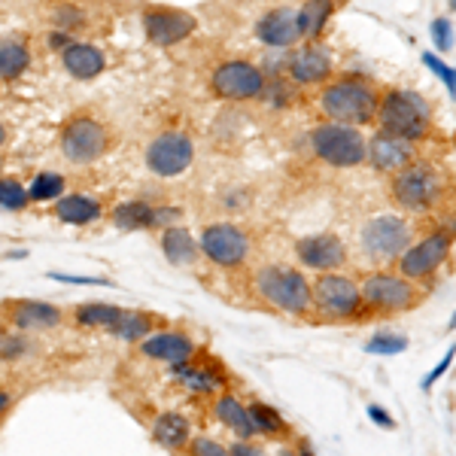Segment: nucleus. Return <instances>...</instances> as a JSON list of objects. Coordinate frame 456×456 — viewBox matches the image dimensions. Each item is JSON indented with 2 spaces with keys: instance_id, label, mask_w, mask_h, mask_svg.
<instances>
[{
  "instance_id": "9",
  "label": "nucleus",
  "mask_w": 456,
  "mask_h": 456,
  "mask_svg": "<svg viewBox=\"0 0 456 456\" xmlns=\"http://www.w3.org/2000/svg\"><path fill=\"white\" fill-rule=\"evenodd\" d=\"M110 131L92 116H73L61 128V152L73 165H92L107 152Z\"/></svg>"
},
{
  "instance_id": "6",
  "label": "nucleus",
  "mask_w": 456,
  "mask_h": 456,
  "mask_svg": "<svg viewBox=\"0 0 456 456\" xmlns=\"http://www.w3.org/2000/svg\"><path fill=\"white\" fill-rule=\"evenodd\" d=\"M311 298L314 307L326 320H353L362 314V296H359V283L347 274L338 271H326L311 283Z\"/></svg>"
},
{
  "instance_id": "8",
  "label": "nucleus",
  "mask_w": 456,
  "mask_h": 456,
  "mask_svg": "<svg viewBox=\"0 0 456 456\" xmlns=\"http://www.w3.org/2000/svg\"><path fill=\"white\" fill-rule=\"evenodd\" d=\"M359 240H362L365 256L380 259V262H393L411 247V240H414V228H411L408 219L395 216V213H384V216H374L365 223Z\"/></svg>"
},
{
  "instance_id": "24",
  "label": "nucleus",
  "mask_w": 456,
  "mask_h": 456,
  "mask_svg": "<svg viewBox=\"0 0 456 456\" xmlns=\"http://www.w3.org/2000/svg\"><path fill=\"white\" fill-rule=\"evenodd\" d=\"M152 438H156L161 447H167V451H183V447H189V441H192V429H189V420L183 414L165 411V414H159L156 423H152Z\"/></svg>"
},
{
  "instance_id": "35",
  "label": "nucleus",
  "mask_w": 456,
  "mask_h": 456,
  "mask_svg": "<svg viewBox=\"0 0 456 456\" xmlns=\"http://www.w3.org/2000/svg\"><path fill=\"white\" fill-rule=\"evenodd\" d=\"M28 350H31V344H28L25 332L4 335V341H0V359H4V362H16V359L28 356Z\"/></svg>"
},
{
  "instance_id": "28",
  "label": "nucleus",
  "mask_w": 456,
  "mask_h": 456,
  "mask_svg": "<svg viewBox=\"0 0 456 456\" xmlns=\"http://www.w3.org/2000/svg\"><path fill=\"white\" fill-rule=\"evenodd\" d=\"M159 316L156 314H146V311H122L119 322H116L113 329H110V335H116L119 341H143L146 335H152V329H156Z\"/></svg>"
},
{
  "instance_id": "48",
  "label": "nucleus",
  "mask_w": 456,
  "mask_h": 456,
  "mask_svg": "<svg viewBox=\"0 0 456 456\" xmlns=\"http://www.w3.org/2000/svg\"><path fill=\"white\" fill-rule=\"evenodd\" d=\"M301 456H314V451H307V447H301Z\"/></svg>"
},
{
  "instance_id": "31",
  "label": "nucleus",
  "mask_w": 456,
  "mask_h": 456,
  "mask_svg": "<svg viewBox=\"0 0 456 456\" xmlns=\"http://www.w3.org/2000/svg\"><path fill=\"white\" fill-rule=\"evenodd\" d=\"M249 414V423H253L256 436H268V438H283L289 436V423L283 420L281 414H277L271 404H262V402H253L247 408Z\"/></svg>"
},
{
  "instance_id": "37",
  "label": "nucleus",
  "mask_w": 456,
  "mask_h": 456,
  "mask_svg": "<svg viewBox=\"0 0 456 456\" xmlns=\"http://www.w3.org/2000/svg\"><path fill=\"white\" fill-rule=\"evenodd\" d=\"M189 451H192V456H228V447L219 444V441L213 438H192L189 441Z\"/></svg>"
},
{
  "instance_id": "45",
  "label": "nucleus",
  "mask_w": 456,
  "mask_h": 456,
  "mask_svg": "<svg viewBox=\"0 0 456 456\" xmlns=\"http://www.w3.org/2000/svg\"><path fill=\"white\" fill-rule=\"evenodd\" d=\"M10 402H12V395L6 393V389H0V414H4V411L10 408Z\"/></svg>"
},
{
  "instance_id": "33",
  "label": "nucleus",
  "mask_w": 456,
  "mask_h": 456,
  "mask_svg": "<svg viewBox=\"0 0 456 456\" xmlns=\"http://www.w3.org/2000/svg\"><path fill=\"white\" fill-rule=\"evenodd\" d=\"M64 192V176L61 174H37L28 189L31 201H55Z\"/></svg>"
},
{
  "instance_id": "34",
  "label": "nucleus",
  "mask_w": 456,
  "mask_h": 456,
  "mask_svg": "<svg viewBox=\"0 0 456 456\" xmlns=\"http://www.w3.org/2000/svg\"><path fill=\"white\" fill-rule=\"evenodd\" d=\"M28 204H31L28 189L21 186L19 180H12V176H0V208L19 213V210H25Z\"/></svg>"
},
{
  "instance_id": "13",
  "label": "nucleus",
  "mask_w": 456,
  "mask_h": 456,
  "mask_svg": "<svg viewBox=\"0 0 456 456\" xmlns=\"http://www.w3.org/2000/svg\"><path fill=\"white\" fill-rule=\"evenodd\" d=\"M213 92L225 101H249L265 92V77L249 61H225L213 70Z\"/></svg>"
},
{
  "instance_id": "36",
  "label": "nucleus",
  "mask_w": 456,
  "mask_h": 456,
  "mask_svg": "<svg viewBox=\"0 0 456 456\" xmlns=\"http://www.w3.org/2000/svg\"><path fill=\"white\" fill-rule=\"evenodd\" d=\"M408 347V338L402 335H374L369 341V353H378V356H393V353H402Z\"/></svg>"
},
{
  "instance_id": "21",
  "label": "nucleus",
  "mask_w": 456,
  "mask_h": 456,
  "mask_svg": "<svg viewBox=\"0 0 456 456\" xmlns=\"http://www.w3.org/2000/svg\"><path fill=\"white\" fill-rule=\"evenodd\" d=\"M256 34H259V40L268 43V46H281V49L292 46L296 40H301L296 10L283 6V10L268 12V16H265L259 25H256Z\"/></svg>"
},
{
  "instance_id": "25",
  "label": "nucleus",
  "mask_w": 456,
  "mask_h": 456,
  "mask_svg": "<svg viewBox=\"0 0 456 456\" xmlns=\"http://www.w3.org/2000/svg\"><path fill=\"white\" fill-rule=\"evenodd\" d=\"M174 378L180 380V384L186 387L189 393H195V395H210V393H216V389H223L228 374L210 371L208 365H189V362H180V365H174Z\"/></svg>"
},
{
  "instance_id": "18",
  "label": "nucleus",
  "mask_w": 456,
  "mask_h": 456,
  "mask_svg": "<svg viewBox=\"0 0 456 456\" xmlns=\"http://www.w3.org/2000/svg\"><path fill=\"white\" fill-rule=\"evenodd\" d=\"M180 216V210L171 208H156L146 201H125L113 210V225L122 232H143V228H167L176 225L174 219Z\"/></svg>"
},
{
  "instance_id": "14",
  "label": "nucleus",
  "mask_w": 456,
  "mask_h": 456,
  "mask_svg": "<svg viewBox=\"0 0 456 456\" xmlns=\"http://www.w3.org/2000/svg\"><path fill=\"white\" fill-rule=\"evenodd\" d=\"M195 16L186 10H174V6H150L143 12V31L146 40L156 46H174V43L186 40L195 31Z\"/></svg>"
},
{
  "instance_id": "46",
  "label": "nucleus",
  "mask_w": 456,
  "mask_h": 456,
  "mask_svg": "<svg viewBox=\"0 0 456 456\" xmlns=\"http://www.w3.org/2000/svg\"><path fill=\"white\" fill-rule=\"evenodd\" d=\"M4 143H6V125L0 122V146H4Z\"/></svg>"
},
{
  "instance_id": "42",
  "label": "nucleus",
  "mask_w": 456,
  "mask_h": 456,
  "mask_svg": "<svg viewBox=\"0 0 456 456\" xmlns=\"http://www.w3.org/2000/svg\"><path fill=\"white\" fill-rule=\"evenodd\" d=\"M451 362H453V350H447V356L441 359V362L436 365V371H432L429 378L423 380V389H432V387H436V380H441V378H444V374H447V369H451Z\"/></svg>"
},
{
  "instance_id": "4",
  "label": "nucleus",
  "mask_w": 456,
  "mask_h": 456,
  "mask_svg": "<svg viewBox=\"0 0 456 456\" xmlns=\"http://www.w3.org/2000/svg\"><path fill=\"white\" fill-rule=\"evenodd\" d=\"M441 189H444V176L426 161H414V165L402 167L389 183V195L402 210L426 213L438 204Z\"/></svg>"
},
{
  "instance_id": "27",
  "label": "nucleus",
  "mask_w": 456,
  "mask_h": 456,
  "mask_svg": "<svg viewBox=\"0 0 456 456\" xmlns=\"http://www.w3.org/2000/svg\"><path fill=\"white\" fill-rule=\"evenodd\" d=\"M101 201L88 195H68V198H58L55 204V216L68 225H88V223H98L101 219Z\"/></svg>"
},
{
  "instance_id": "26",
  "label": "nucleus",
  "mask_w": 456,
  "mask_h": 456,
  "mask_svg": "<svg viewBox=\"0 0 456 456\" xmlns=\"http://www.w3.org/2000/svg\"><path fill=\"white\" fill-rule=\"evenodd\" d=\"M161 253L171 265H192L198 259V240L183 225H167L161 234Z\"/></svg>"
},
{
  "instance_id": "16",
  "label": "nucleus",
  "mask_w": 456,
  "mask_h": 456,
  "mask_svg": "<svg viewBox=\"0 0 456 456\" xmlns=\"http://www.w3.org/2000/svg\"><path fill=\"white\" fill-rule=\"evenodd\" d=\"M4 316L16 332H49V329L61 326V307L49 305V301H34V298H16L6 301Z\"/></svg>"
},
{
  "instance_id": "2",
  "label": "nucleus",
  "mask_w": 456,
  "mask_h": 456,
  "mask_svg": "<svg viewBox=\"0 0 456 456\" xmlns=\"http://www.w3.org/2000/svg\"><path fill=\"white\" fill-rule=\"evenodd\" d=\"M374 119L380 125V134H393L417 143L432 131V107L417 92H387L378 101Z\"/></svg>"
},
{
  "instance_id": "39",
  "label": "nucleus",
  "mask_w": 456,
  "mask_h": 456,
  "mask_svg": "<svg viewBox=\"0 0 456 456\" xmlns=\"http://www.w3.org/2000/svg\"><path fill=\"white\" fill-rule=\"evenodd\" d=\"M451 21L447 19H436L432 21V37H436V46L438 49H444V53H451L453 49V37H451Z\"/></svg>"
},
{
  "instance_id": "40",
  "label": "nucleus",
  "mask_w": 456,
  "mask_h": 456,
  "mask_svg": "<svg viewBox=\"0 0 456 456\" xmlns=\"http://www.w3.org/2000/svg\"><path fill=\"white\" fill-rule=\"evenodd\" d=\"M49 277L61 283H79V286H113V281H107V277H73V274H49Z\"/></svg>"
},
{
  "instance_id": "30",
  "label": "nucleus",
  "mask_w": 456,
  "mask_h": 456,
  "mask_svg": "<svg viewBox=\"0 0 456 456\" xmlns=\"http://www.w3.org/2000/svg\"><path fill=\"white\" fill-rule=\"evenodd\" d=\"M332 10H335L332 0H307V4L296 12L298 34L305 37V40H316V37L322 34V28H326L329 16H332Z\"/></svg>"
},
{
  "instance_id": "23",
  "label": "nucleus",
  "mask_w": 456,
  "mask_h": 456,
  "mask_svg": "<svg viewBox=\"0 0 456 456\" xmlns=\"http://www.w3.org/2000/svg\"><path fill=\"white\" fill-rule=\"evenodd\" d=\"M213 414H216V420L225 426V429H232L234 436L240 441H249L256 436L253 423H249V414H247V404L238 399V395L232 393H223L213 404Z\"/></svg>"
},
{
  "instance_id": "29",
  "label": "nucleus",
  "mask_w": 456,
  "mask_h": 456,
  "mask_svg": "<svg viewBox=\"0 0 456 456\" xmlns=\"http://www.w3.org/2000/svg\"><path fill=\"white\" fill-rule=\"evenodd\" d=\"M122 316V307L116 305H104V301H88V305L77 307L73 311V320H77V326L83 329H104V332H110V329L119 322Z\"/></svg>"
},
{
  "instance_id": "19",
  "label": "nucleus",
  "mask_w": 456,
  "mask_h": 456,
  "mask_svg": "<svg viewBox=\"0 0 456 456\" xmlns=\"http://www.w3.org/2000/svg\"><path fill=\"white\" fill-rule=\"evenodd\" d=\"M141 353L146 359L180 365L195 356V341L183 332H156V335H146L141 341Z\"/></svg>"
},
{
  "instance_id": "20",
  "label": "nucleus",
  "mask_w": 456,
  "mask_h": 456,
  "mask_svg": "<svg viewBox=\"0 0 456 456\" xmlns=\"http://www.w3.org/2000/svg\"><path fill=\"white\" fill-rule=\"evenodd\" d=\"M289 73L301 86L322 83V79H329V73H332V58H329L326 49L307 43V46H301L298 53L289 58Z\"/></svg>"
},
{
  "instance_id": "43",
  "label": "nucleus",
  "mask_w": 456,
  "mask_h": 456,
  "mask_svg": "<svg viewBox=\"0 0 456 456\" xmlns=\"http://www.w3.org/2000/svg\"><path fill=\"white\" fill-rule=\"evenodd\" d=\"M369 417L374 423L380 426V429H395V420H393V414H389L387 408H380V404H369Z\"/></svg>"
},
{
  "instance_id": "5",
  "label": "nucleus",
  "mask_w": 456,
  "mask_h": 456,
  "mask_svg": "<svg viewBox=\"0 0 456 456\" xmlns=\"http://www.w3.org/2000/svg\"><path fill=\"white\" fill-rule=\"evenodd\" d=\"M359 296H362L365 307L380 311V314L414 311V307L423 301L420 286L404 281L402 274H393V271H374V274H369L362 283H359Z\"/></svg>"
},
{
  "instance_id": "38",
  "label": "nucleus",
  "mask_w": 456,
  "mask_h": 456,
  "mask_svg": "<svg viewBox=\"0 0 456 456\" xmlns=\"http://www.w3.org/2000/svg\"><path fill=\"white\" fill-rule=\"evenodd\" d=\"M423 61H426V68H429L432 73H438V77H441V79H444L447 92H451V94H453V92H456V77H453V70H451V68H447V64H441V61H438V58H436V55H432V53H426V55H423Z\"/></svg>"
},
{
  "instance_id": "11",
  "label": "nucleus",
  "mask_w": 456,
  "mask_h": 456,
  "mask_svg": "<svg viewBox=\"0 0 456 456\" xmlns=\"http://www.w3.org/2000/svg\"><path fill=\"white\" fill-rule=\"evenodd\" d=\"M198 249L216 268H238L249 256V238L232 223H213L201 232V247Z\"/></svg>"
},
{
  "instance_id": "7",
  "label": "nucleus",
  "mask_w": 456,
  "mask_h": 456,
  "mask_svg": "<svg viewBox=\"0 0 456 456\" xmlns=\"http://www.w3.org/2000/svg\"><path fill=\"white\" fill-rule=\"evenodd\" d=\"M311 141L316 156L332 167H356L365 161V137L353 125H316Z\"/></svg>"
},
{
  "instance_id": "22",
  "label": "nucleus",
  "mask_w": 456,
  "mask_h": 456,
  "mask_svg": "<svg viewBox=\"0 0 456 456\" xmlns=\"http://www.w3.org/2000/svg\"><path fill=\"white\" fill-rule=\"evenodd\" d=\"M61 61L64 70L77 79H94L107 68V55L98 46H92V43H70L61 53Z\"/></svg>"
},
{
  "instance_id": "44",
  "label": "nucleus",
  "mask_w": 456,
  "mask_h": 456,
  "mask_svg": "<svg viewBox=\"0 0 456 456\" xmlns=\"http://www.w3.org/2000/svg\"><path fill=\"white\" fill-rule=\"evenodd\" d=\"M49 46H53V49H61V53H64V49L70 46V40H68L64 34H49Z\"/></svg>"
},
{
  "instance_id": "12",
  "label": "nucleus",
  "mask_w": 456,
  "mask_h": 456,
  "mask_svg": "<svg viewBox=\"0 0 456 456\" xmlns=\"http://www.w3.org/2000/svg\"><path fill=\"white\" fill-rule=\"evenodd\" d=\"M195 159V146L183 131H165L146 150V167L156 176H176L183 174Z\"/></svg>"
},
{
  "instance_id": "47",
  "label": "nucleus",
  "mask_w": 456,
  "mask_h": 456,
  "mask_svg": "<svg viewBox=\"0 0 456 456\" xmlns=\"http://www.w3.org/2000/svg\"><path fill=\"white\" fill-rule=\"evenodd\" d=\"M4 335H6V320L0 316V341H4Z\"/></svg>"
},
{
  "instance_id": "41",
  "label": "nucleus",
  "mask_w": 456,
  "mask_h": 456,
  "mask_svg": "<svg viewBox=\"0 0 456 456\" xmlns=\"http://www.w3.org/2000/svg\"><path fill=\"white\" fill-rule=\"evenodd\" d=\"M228 456H268V453L259 444H253V441H234V444H228Z\"/></svg>"
},
{
  "instance_id": "17",
  "label": "nucleus",
  "mask_w": 456,
  "mask_h": 456,
  "mask_svg": "<svg viewBox=\"0 0 456 456\" xmlns=\"http://www.w3.org/2000/svg\"><path fill=\"white\" fill-rule=\"evenodd\" d=\"M365 159H369L378 171L399 174L402 167L417 161V146L393 134H374L371 143H365Z\"/></svg>"
},
{
  "instance_id": "3",
  "label": "nucleus",
  "mask_w": 456,
  "mask_h": 456,
  "mask_svg": "<svg viewBox=\"0 0 456 456\" xmlns=\"http://www.w3.org/2000/svg\"><path fill=\"white\" fill-rule=\"evenodd\" d=\"M256 292L268 305H274L277 311L289 316H305L314 307L307 277L296 268H286V265H268V268H262L256 274Z\"/></svg>"
},
{
  "instance_id": "15",
  "label": "nucleus",
  "mask_w": 456,
  "mask_h": 456,
  "mask_svg": "<svg viewBox=\"0 0 456 456\" xmlns=\"http://www.w3.org/2000/svg\"><path fill=\"white\" fill-rule=\"evenodd\" d=\"M296 253H298V262L305 265V268L316 271V274L338 271L344 262H347V247H344V240L332 232L301 238L296 244Z\"/></svg>"
},
{
  "instance_id": "10",
  "label": "nucleus",
  "mask_w": 456,
  "mask_h": 456,
  "mask_svg": "<svg viewBox=\"0 0 456 456\" xmlns=\"http://www.w3.org/2000/svg\"><path fill=\"white\" fill-rule=\"evenodd\" d=\"M451 256V234L436 232L429 238H423L420 244H411L399 256V274L411 283H426L438 274V268Z\"/></svg>"
},
{
  "instance_id": "1",
  "label": "nucleus",
  "mask_w": 456,
  "mask_h": 456,
  "mask_svg": "<svg viewBox=\"0 0 456 456\" xmlns=\"http://www.w3.org/2000/svg\"><path fill=\"white\" fill-rule=\"evenodd\" d=\"M378 101H380V94L371 79L344 77L322 92L320 107L332 122L353 125V128H356V125L374 122V116H378Z\"/></svg>"
},
{
  "instance_id": "32",
  "label": "nucleus",
  "mask_w": 456,
  "mask_h": 456,
  "mask_svg": "<svg viewBox=\"0 0 456 456\" xmlns=\"http://www.w3.org/2000/svg\"><path fill=\"white\" fill-rule=\"evenodd\" d=\"M31 64V53L21 40H0V79H19Z\"/></svg>"
}]
</instances>
